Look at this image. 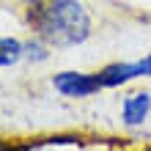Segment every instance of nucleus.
<instances>
[{
	"label": "nucleus",
	"mask_w": 151,
	"mask_h": 151,
	"mask_svg": "<svg viewBox=\"0 0 151 151\" xmlns=\"http://www.w3.org/2000/svg\"><path fill=\"white\" fill-rule=\"evenodd\" d=\"M28 22L41 41L55 47H74L91 36V19L77 0H41L28 11Z\"/></svg>",
	"instance_id": "f257e3e1"
},
{
	"label": "nucleus",
	"mask_w": 151,
	"mask_h": 151,
	"mask_svg": "<svg viewBox=\"0 0 151 151\" xmlns=\"http://www.w3.org/2000/svg\"><path fill=\"white\" fill-rule=\"evenodd\" d=\"M52 85L55 91H60L63 96H74V99H83V96H91L102 88L99 74H83V72H60L52 77Z\"/></svg>",
	"instance_id": "f03ea898"
},
{
	"label": "nucleus",
	"mask_w": 151,
	"mask_h": 151,
	"mask_svg": "<svg viewBox=\"0 0 151 151\" xmlns=\"http://www.w3.org/2000/svg\"><path fill=\"white\" fill-rule=\"evenodd\" d=\"M148 110H151V93L140 91V93H132V96L124 99V104H121V118H124L127 127H137V124L146 121Z\"/></svg>",
	"instance_id": "7ed1b4c3"
},
{
	"label": "nucleus",
	"mask_w": 151,
	"mask_h": 151,
	"mask_svg": "<svg viewBox=\"0 0 151 151\" xmlns=\"http://www.w3.org/2000/svg\"><path fill=\"white\" fill-rule=\"evenodd\" d=\"M140 77V66L137 63H113V66H104L99 72L102 80V88H115V85H124L129 80Z\"/></svg>",
	"instance_id": "20e7f679"
},
{
	"label": "nucleus",
	"mask_w": 151,
	"mask_h": 151,
	"mask_svg": "<svg viewBox=\"0 0 151 151\" xmlns=\"http://www.w3.org/2000/svg\"><path fill=\"white\" fill-rule=\"evenodd\" d=\"M25 55V44L17 39H0V66H11Z\"/></svg>",
	"instance_id": "39448f33"
},
{
	"label": "nucleus",
	"mask_w": 151,
	"mask_h": 151,
	"mask_svg": "<svg viewBox=\"0 0 151 151\" xmlns=\"http://www.w3.org/2000/svg\"><path fill=\"white\" fill-rule=\"evenodd\" d=\"M25 55H28L30 60H44L47 52H44V44L41 41H28V44H25Z\"/></svg>",
	"instance_id": "423d86ee"
},
{
	"label": "nucleus",
	"mask_w": 151,
	"mask_h": 151,
	"mask_svg": "<svg viewBox=\"0 0 151 151\" xmlns=\"http://www.w3.org/2000/svg\"><path fill=\"white\" fill-rule=\"evenodd\" d=\"M137 66H140V77H151V52L143 60H137Z\"/></svg>",
	"instance_id": "0eeeda50"
},
{
	"label": "nucleus",
	"mask_w": 151,
	"mask_h": 151,
	"mask_svg": "<svg viewBox=\"0 0 151 151\" xmlns=\"http://www.w3.org/2000/svg\"><path fill=\"white\" fill-rule=\"evenodd\" d=\"M22 3H28V6H36V3H41V0H22Z\"/></svg>",
	"instance_id": "6e6552de"
}]
</instances>
